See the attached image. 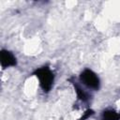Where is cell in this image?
<instances>
[{
	"label": "cell",
	"mask_w": 120,
	"mask_h": 120,
	"mask_svg": "<svg viewBox=\"0 0 120 120\" xmlns=\"http://www.w3.org/2000/svg\"><path fill=\"white\" fill-rule=\"evenodd\" d=\"M74 87H75V91H76V93H77V98L80 99V100H82V101H83V102H86L88 99H89V95H88V93L85 91V90H83L80 85H78L77 83H74Z\"/></svg>",
	"instance_id": "cell-5"
},
{
	"label": "cell",
	"mask_w": 120,
	"mask_h": 120,
	"mask_svg": "<svg viewBox=\"0 0 120 120\" xmlns=\"http://www.w3.org/2000/svg\"><path fill=\"white\" fill-rule=\"evenodd\" d=\"M81 82L89 90H98L100 86L99 78L91 69H84L80 75Z\"/></svg>",
	"instance_id": "cell-2"
},
{
	"label": "cell",
	"mask_w": 120,
	"mask_h": 120,
	"mask_svg": "<svg viewBox=\"0 0 120 120\" xmlns=\"http://www.w3.org/2000/svg\"><path fill=\"white\" fill-rule=\"evenodd\" d=\"M34 74L38 78V80L39 82V85L43 89V91L49 92L52 89L53 81H54L53 73L50 69V68H48V67L39 68L35 71Z\"/></svg>",
	"instance_id": "cell-1"
},
{
	"label": "cell",
	"mask_w": 120,
	"mask_h": 120,
	"mask_svg": "<svg viewBox=\"0 0 120 120\" xmlns=\"http://www.w3.org/2000/svg\"><path fill=\"white\" fill-rule=\"evenodd\" d=\"M0 61H1V66L3 68H7L8 67H14L17 64L16 57L8 51L7 50H2L0 53Z\"/></svg>",
	"instance_id": "cell-3"
},
{
	"label": "cell",
	"mask_w": 120,
	"mask_h": 120,
	"mask_svg": "<svg viewBox=\"0 0 120 120\" xmlns=\"http://www.w3.org/2000/svg\"><path fill=\"white\" fill-rule=\"evenodd\" d=\"M101 120H120V112L114 110H106L102 113Z\"/></svg>",
	"instance_id": "cell-4"
},
{
	"label": "cell",
	"mask_w": 120,
	"mask_h": 120,
	"mask_svg": "<svg viewBox=\"0 0 120 120\" xmlns=\"http://www.w3.org/2000/svg\"><path fill=\"white\" fill-rule=\"evenodd\" d=\"M93 113H94V112H93V111H92V110H87V111L84 112L83 117H82V120H85V119H87V118H88L89 116H91Z\"/></svg>",
	"instance_id": "cell-6"
}]
</instances>
